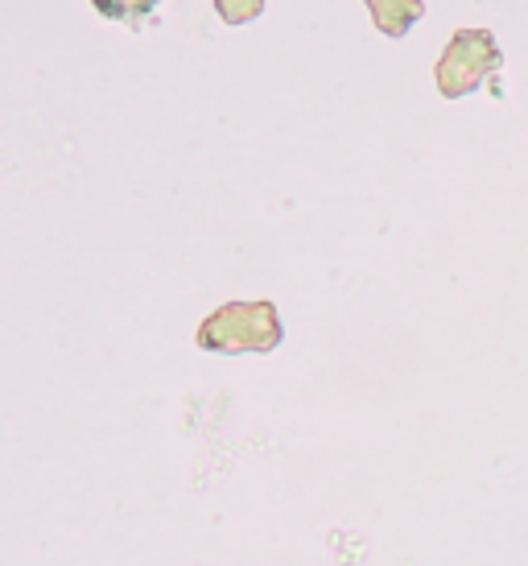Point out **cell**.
<instances>
[{"instance_id": "1", "label": "cell", "mask_w": 528, "mask_h": 566, "mask_svg": "<svg viewBox=\"0 0 528 566\" xmlns=\"http://www.w3.org/2000/svg\"><path fill=\"white\" fill-rule=\"evenodd\" d=\"M285 339L281 327V311L273 302H228L215 315L202 318L199 347L202 352H273Z\"/></svg>"}, {"instance_id": "4", "label": "cell", "mask_w": 528, "mask_h": 566, "mask_svg": "<svg viewBox=\"0 0 528 566\" xmlns=\"http://www.w3.org/2000/svg\"><path fill=\"white\" fill-rule=\"evenodd\" d=\"M95 13L108 21H125V25H140L157 13V0H92Z\"/></svg>"}, {"instance_id": "5", "label": "cell", "mask_w": 528, "mask_h": 566, "mask_svg": "<svg viewBox=\"0 0 528 566\" xmlns=\"http://www.w3.org/2000/svg\"><path fill=\"white\" fill-rule=\"evenodd\" d=\"M215 13L223 25H249L264 13V0H215Z\"/></svg>"}, {"instance_id": "3", "label": "cell", "mask_w": 528, "mask_h": 566, "mask_svg": "<svg viewBox=\"0 0 528 566\" xmlns=\"http://www.w3.org/2000/svg\"><path fill=\"white\" fill-rule=\"evenodd\" d=\"M368 9H372V25L384 38H404L425 17L421 0H368Z\"/></svg>"}, {"instance_id": "2", "label": "cell", "mask_w": 528, "mask_h": 566, "mask_svg": "<svg viewBox=\"0 0 528 566\" xmlns=\"http://www.w3.org/2000/svg\"><path fill=\"white\" fill-rule=\"evenodd\" d=\"M499 66H504V54H499L492 30H458L434 66L437 92L446 99H463V95L479 92L483 83L496 80Z\"/></svg>"}]
</instances>
